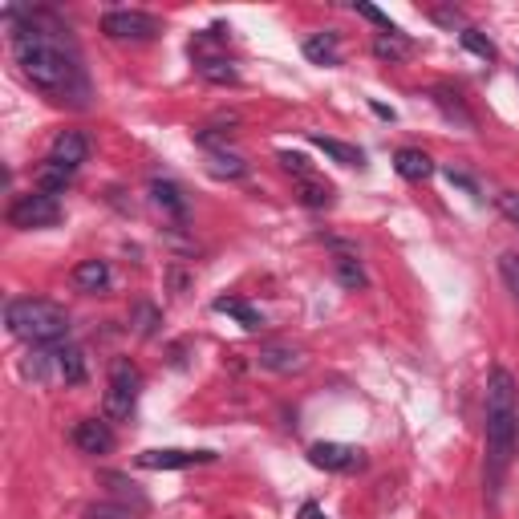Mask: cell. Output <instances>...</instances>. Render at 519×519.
Listing matches in <instances>:
<instances>
[{"mask_svg": "<svg viewBox=\"0 0 519 519\" xmlns=\"http://www.w3.org/2000/svg\"><path fill=\"white\" fill-rule=\"evenodd\" d=\"M13 49L21 61V73L53 102H86V78L82 65L73 57L69 41H61V29H49V21L41 13H29V25L13 33Z\"/></svg>", "mask_w": 519, "mask_h": 519, "instance_id": "obj_1", "label": "cell"}, {"mask_svg": "<svg viewBox=\"0 0 519 519\" xmlns=\"http://www.w3.org/2000/svg\"><path fill=\"white\" fill-rule=\"evenodd\" d=\"M519 447V386L503 365L491 369L487 378V463H491V483L507 471L511 455Z\"/></svg>", "mask_w": 519, "mask_h": 519, "instance_id": "obj_2", "label": "cell"}, {"mask_svg": "<svg viewBox=\"0 0 519 519\" xmlns=\"http://www.w3.org/2000/svg\"><path fill=\"white\" fill-rule=\"evenodd\" d=\"M5 325L13 337L29 345H61L69 333V317L61 305L41 301V296H17L5 305Z\"/></svg>", "mask_w": 519, "mask_h": 519, "instance_id": "obj_3", "label": "cell"}, {"mask_svg": "<svg viewBox=\"0 0 519 519\" xmlns=\"http://www.w3.org/2000/svg\"><path fill=\"white\" fill-rule=\"evenodd\" d=\"M138 390H142V374H138V365L118 357L110 365V386H106V398H102V410L110 422H122L134 414V402H138Z\"/></svg>", "mask_w": 519, "mask_h": 519, "instance_id": "obj_4", "label": "cell"}, {"mask_svg": "<svg viewBox=\"0 0 519 519\" xmlns=\"http://www.w3.org/2000/svg\"><path fill=\"white\" fill-rule=\"evenodd\" d=\"M61 219V203L57 195H45V191H29V195H17L13 207H9V224L21 228V232H33V228H53Z\"/></svg>", "mask_w": 519, "mask_h": 519, "instance_id": "obj_5", "label": "cell"}, {"mask_svg": "<svg viewBox=\"0 0 519 519\" xmlns=\"http://www.w3.org/2000/svg\"><path fill=\"white\" fill-rule=\"evenodd\" d=\"M102 33L114 41H155L163 33L159 17L151 13H138V9H114L102 17Z\"/></svg>", "mask_w": 519, "mask_h": 519, "instance_id": "obj_6", "label": "cell"}, {"mask_svg": "<svg viewBox=\"0 0 519 519\" xmlns=\"http://www.w3.org/2000/svg\"><path fill=\"white\" fill-rule=\"evenodd\" d=\"M309 463L321 467V471H361L365 467V455L349 442H313L309 447Z\"/></svg>", "mask_w": 519, "mask_h": 519, "instance_id": "obj_7", "label": "cell"}, {"mask_svg": "<svg viewBox=\"0 0 519 519\" xmlns=\"http://www.w3.org/2000/svg\"><path fill=\"white\" fill-rule=\"evenodd\" d=\"M215 455L211 451H179V447H167V451H142L138 455V467L146 471H187V467H203L211 463Z\"/></svg>", "mask_w": 519, "mask_h": 519, "instance_id": "obj_8", "label": "cell"}, {"mask_svg": "<svg viewBox=\"0 0 519 519\" xmlns=\"http://www.w3.org/2000/svg\"><path fill=\"white\" fill-rule=\"evenodd\" d=\"M73 447H78L82 455H110L114 451V430H110V422H102V418H82L78 426H73Z\"/></svg>", "mask_w": 519, "mask_h": 519, "instance_id": "obj_9", "label": "cell"}, {"mask_svg": "<svg viewBox=\"0 0 519 519\" xmlns=\"http://www.w3.org/2000/svg\"><path fill=\"white\" fill-rule=\"evenodd\" d=\"M86 159H90V138L82 130H61L49 146V163H57V167L78 171Z\"/></svg>", "mask_w": 519, "mask_h": 519, "instance_id": "obj_10", "label": "cell"}, {"mask_svg": "<svg viewBox=\"0 0 519 519\" xmlns=\"http://www.w3.org/2000/svg\"><path fill=\"white\" fill-rule=\"evenodd\" d=\"M53 349V378L65 386H82L86 382V357L78 345H49Z\"/></svg>", "mask_w": 519, "mask_h": 519, "instance_id": "obj_11", "label": "cell"}, {"mask_svg": "<svg viewBox=\"0 0 519 519\" xmlns=\"http://www.w3.org/2000/svg\"><path fill=\"white\" fill-rule=\"evenodd\" d=\"M256 361H260V369H272V374H301L309 365V357L296 345H264L256 353Z\"/></svg>", "mask_w": 519, "mask_h": 519, "instance_id": "obj_12", "label": "cell"}, {"mask_svg": "<svg viewBox=\"0 0 519 519\" xmlns=\"http://www.w3.org/2000/svg\"><path fill=\"white\" fill-rule=\"evenodd\" d=\"M394 171L406 179V183H422L434 175V163L426 151H414V146H402V151L394 155Z\"/></svg>", "mask_w": 519, "mask_h": 519, "instance_id": "obj_13", "label": "cell"}, {"mask_svg": "<svg viewBox=\"0 0 519 519\" xmlns=\"http://www.w3.org/2000/svg\"><path fill=\"white\" fill-rule=\"evenodd\" d=\"M73 284H78L82 292H102V288H110V264H106V260H82L78 268H73Z\"/></svg>", "mask_w": 519, "mask_h": 519, "instance_id": "obj_14", "label": "cell"}, {"mask_svg": "<svg viewBox=\"0 0 519 519\" xmlns=\"http://www.w3.org/2000/svg\"><path fill=\"white\" fill-rule=\"evenodd\" d=\"M313 146H321V151H325L333 163H341V167H361V163H365V155L357 151V146H349V142H341V138H329V134H313Z\"/></svg>", "mask_w": 519, "mask_h": 519, "instance_id": "obj_15", "label": "cell"}, {"mask_svg": "<svg viewBox=\"0 0 519 519\" xmlns=\"http://www.w3.org/2000/svg\"><path fill=\"white\" fill-rule=\"evenodd\" d=\"M215 313H228V317H236L248 333H256V329H264V317L248 305V301H236V296H219L215 301Z\"/></svg>", "mask_w": 519, "mask_h": 519, "instance_id": "obj_16", "label": "cell"}, {"mask_svg": "<svg viewBox=\"0 0 519 519\" xmlns=\"http://www.w3.org/2000/svg\"><path fill=\"white\" fill-rule=\"evenodd\" d=\"M151 199L163 207V211H171V215H187V199H183V191H179V183H171V179H151Z\"/></svg>", "mask_w": 519, "mask_h": 519, "instance_id": "obj_17", "label": "cell"}, {"mask_svg": "<svg viewBox=\"0 0 519 519\" xmlns=\"http://www.w3.org/2000/svg\"><path fill=\"white\" fill-rule=\"evenodd\" d=\"M305 57L317 61V65H337L341 61V49H337V33H317L305 41Z\"/></svg>", "mask_w": 519, "mask_h": 519, "instance_id": "obj_18", "label": "cell"}, {"mask_svg": "<svg viewBox=\"0 0 519 519\" xmlns=\"http://www.w3.org/2000/svg\"><path fill=\"white\" fill-rule=\"evenodd\" d=\"M69 179H73V171L69 167H57V163H41V171H37V191H45V195H61L65 187H69Z\"/></svg>", "mask_w": 519, "mask_h": 519, "instance_id": "obj_19", "label": "cell"}, {"mask_svg": "<svg viewBox=\"0 0 519 519\" xmlns=\"http://www.w3.org/2000/svg\"><path fill=\"white\" fill-rule=\"evenodd\" d=\"M333 272H337V280L345 284V288H365V268H361V260L357 256H349V252H341V256H333Z\"/></svg>", "mask_w": 519, "mask_h": 519, "instance_id": "obj_20", "label": "cell"}, {"mask_svg": "<svg viewBox=\"0 0 519 519\" xmlns=\"http://www.w3.org/2000/svg\"><path fill=\"white\" fill-rule=\"evenodd\" d=\"M374 53H378L382 61H406V57H410V41H406L402 33H378Z\"/></svg>", "mask_w": 519, "mask_h": 519, "instance_id": "obj_21", "label": "cell"}, {"mask_svg": "<svg viewBox=\"0 0 519 519\" xmlns=\"http://www.w3.org/2000/svg\"><path fill=\"white\" fill-rule=\"evenodd\" d=\"M207 163H211V175H224V179H240V175H248V163H244L240 155H228V151H211Z\"/></svg>", "mask_w": 519, "mask_h": 519, "instance_id": "obj_22", "label": "cell"}, {"mask_svg": "<svg viewBox=\"0 0 519 519\" xmlns=\"http://www.w3.org/2000/svg\"><path fill=\"white\" fill-rule=\"evenodd\" d=\"M199 73H203L207 82H219V86H228V82L240 78V73L232 69V61H224V57H203V61H199Z\"/></svg>", "mask_w": 519, "mask_h": 519, "instance_id": "obj_23", "label": "cell"}, {"mask_svg": "<svg viewBox=\"0 0 519 519\" xmlns=\"http://www.w3.org/2000/svg\"><path fill=\"white\" fill-rule=\"evenodd\" d=\"M301 203L305 207H329L333 203V187L321 179H301Z\"/></svg>", "mask_w": 519, "mask_h": 519, "instance_id": "obj_24", "label": "cell"}, {"mask_svg": "<svg viewBox=\"0 0 519 519\" xmlns=\"http://www.w3.org/2000/svg\"><path fill=\"white\" fill-rule=\"evenodd\" d=\"M463 45H467L471 53H479L483 61H495V45H491L487 37H479V29H463Z\"/></svg>", "mask_w": 519, "mask_h": 519, "instance_id": "obj_25", "label": "cell"}, {"mask_svg": "<svg viewBox=\"0 0 519 519\" xmlns=\"http://www.w3.org/2000/svg\"><path fill=\"white\" fill-rule=\"evenodd\" d=\"M499 272H503V280H507V288L519 296V256L515 252H507L503 260H499Z\"/></svg>", "mask_w": 519, "mask_h": 519, "instance_id": "obj_26", "label": "cell"}, {"mask_svg": "<svg viewBox=\"0 0 519 519\" xmlns=\"http://www.w3.org/2000/svg\"><path fill=\"white\" fill-rule=\"evenodd\" d=\"M280 163H284V171H292V175L313 179V171H309V159H305V155H292V151H284V155H280Z\"/></svg>", "mask_w": 519, "mask_h": 519, "instance_id": "obj_27", "label": "cell"}, {"mask_svg": "<svg viewBox=\"0 0 519 519\" xmlns=\"http://www.w3.org/2000/svg\"><path fill=\"white\" fill-rule=\"evenodd\" d=\"M134 317H138V333H142V337H151V333H155L159 313H155L151 305H138V309H134Z\"/></svg>", "mask_w": 519, "mask_h": 519, "instance_id": "obj_28", "label": "cell"}, {"mask_svg": "<svg viewBox=\"0 0 519 519\" xmlns=\"http://www.w3.org/2000/svg\"><path fill=\"white\" fill-rule=\"evenodd\" d=\"M86 515H90V519H130V511H126V507H110V503H102V507H90Z\"/></svg>", "mask_w": 519, "mask_h": 519, "instance_id": "obj_29", "label": "cell"}, {"mask_svg": "<svg viewBox=\"0 0 519 519\" xmlns=\"http://www.w3.org/2000/svg\"><path fill=\"white\" fill-rule=\"evenodd\" d=\"M301 519H325V511H321L317 503H305V507H301Z\"/></svg>", "mask_w": 519, "mask_h": 519, "instance_id": "obj_30", "label": "cell"}]
</instances>
